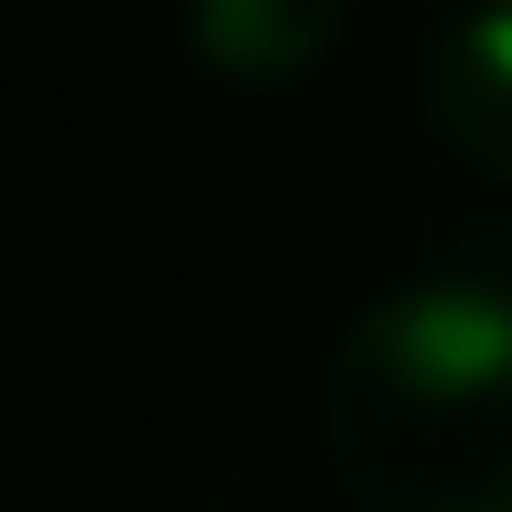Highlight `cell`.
Here are the masks:
<instances>
[{
    "instance_id": "cell-1",
    "label": "cell",
    "mask_w": 512,
    "mask_h": 512,
    "mask_svg": "<svg viewBox=\"0 0 512 512\" xmlns=\"http://www.w3.org/2000/svg\"><path fill=\"white\" fill-rule=\"evenodd\" d=\"M322 432L362 512H512V292L472 272L382 292L332 352Z\"/></svg>"
},
{
    "instance_id": "cell-2",
    "label": "cell",
    "mask_w": 512,
    "mask_h": 512,
    "mask_svg": "<svg viewBox=\"0 0 512 512\" xmlns=\"http://www.w3.org/2000/svg\"><path fill=\"white\" fill-rule=\"evenodd\" d=\"M422 101H432V131L472 171L512 181V0H482L472 21L442 31V51L422 71Z\"/></svg>"
},
{
    "instance_id": "cell-3",
    "label": "cell",
    "mask_w": 512,
    "mask_h": 512,
    "mask_svg": "<svg viewBox=\"0 0 512 512\" xmlns=\"http://www.w3.org/2000/svg\"><path fill=\"white\" fill-rule=\"evenodd\" d=\"M352 0H191V51L221 81H302L342 41Z\"/></svg>"
}]
</instances>
